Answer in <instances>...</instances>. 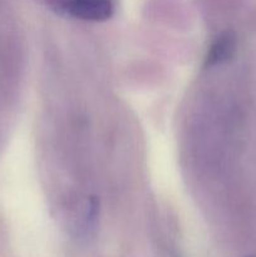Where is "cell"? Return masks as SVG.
<instances>
[{"label": "cell", "instance_id": "6da1fadb", "mask_svg": "<svg viewBox=\"0 0 256 257\" xmlns=\"http://www.w3.org/2000/svg\"><path fill=\"white\" fill-rule=\"evenodd\" d=\"M57 13L84 22H105L114 15L115 0H47Z\"/></svg>", "mask_w": 256, "mask_h": 257}, {"label": "cell", "instance_id": "7a4b0ae2", "mask_svg": "<svg viewBox=\"0 0 256 257\" xmlns=\"http://www.w3.org/2000/svg\"><path fill=\"white\" fill-rule=\"evenodd\" d=\"M237 48V38L232 30L221 33L207 50L205 57V67L211 68L232 59Z\"/></svg>", "mask_w": 256, "mask_h": 257}]
</instances>
